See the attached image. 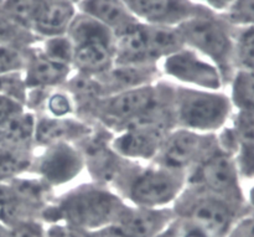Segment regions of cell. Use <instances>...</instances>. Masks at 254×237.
Masks as SVG:
<instances>
[{
    "instance_id": "38",
    "label": "cell",
    "mask_w": 254,
    "mask_h": 237,
    "mask_svg": "<svg viewBox=\"0 0 254 237\" xmlns=\"http://www.w3.org/2000/svg\"><path fill=\"white\" fill-rule=\"evenodd\" d=\"M246 200H247V205L254 210V183L250 188V190H248L247 195H246Z\"/></svg>"
},
{
    "instance_id": "35",
    "label": "cell",
    "mask_w": 254,
    "mask_h": 237,
    "mask_svg": "<svg viewBox=\"0 0 254 237\" xmlns=\"http://www.w3.org/2000/svg\"><path fill=\"white\" fill-rule=\"evenodd\" d=\"M192 1L200 6L211 10V11L225 14L228 7L235 2V0H192Z\"/></svg>"
},
{
    "instance_id": "9",
    "label": "cell",
    "mask_w": 254,
    "mask_h": 237,
    "mask_svg": "<svg viewBox=\"0 0 254 237\" xmlns=\"http://www.w3.org/2000/svg\"><path fill=\"white\" fill-rule=\"evenodd\" d=\"M216 147V134H202L188 129L174 128L166 137L155 160L151 163L188 176Z\"/></svg>"
},
{
    "instance_id": "32",
    "label": "cell",
    "mask_w": 254,
    "mask_h": 237,
    "mask_svg": "<svg viewBox=\"0 0 254 237\" xmlns=\"http://www.w3.org/2000/svg\"><path fill=\"white\" fill-rule=\"evenodd\" d=\"M25 109L26 108L21 103L0 94V128L9 124L12 119L20 116Z\"/></svg>"
},
{
    "instance_id": "7",
    "label": "cell",
    "mask_w": 254,
    "mask_h": 237,
    "mask_svg": "<svg viewBox=\"0 0 254 237\" xmlns=\"http://www.w3.org/2000/svg\"><path fill=\"white\" fill-rule=\"evenodd\" d=\"M66 35L73 47L74 72L98 76L114 65V34L98 21L77 11Z\"/></svg>"
},
{
    "instance_id": "14",
    "label": "cell",
    "mask_w": 254,
    "mask_h": 237,
    "mask_svg": "<svg viewBox=\"0 0 254 237\" xmlns=\"http://www.w3.org/2000/svg\"><path fill=\"white\" fill-rule=\"evenodd\" d=\"M139 22L178 27L197 14L202 6L192 0H124Z\"/></svg>"
},
{
    "instance_id": "23",
    "label": "cell",
    "mask_w": 254,
    "mask_h": 237,
    "mask_svg": "<svg viewBox=\"0 0 254 237\" xmlns=\"http://www.w3.org/2000/svg\"><path fill=\"white\" fill-rule=\"evenodd\" d=\"M37 41L39 40L27 27L19 24L0 6V45L31 46Z\"/></svg>"
},
{
    "instance_id": "37",
    "label": "cell",
    "mask_w": 254,
    "mask_h": 237,
    "mask_svg": "<svg viewBox=\"0 0 254 237\" xmlns=\"http://www.w3.org/2000/svg\"><path fill=\"white\" fill-rule=\"evenodd\" d=\"M155 237H179V225L178 221L174 219L163 231H161L159 235H156Z\"/></svg>"
},
{
    "instance_id": "2",
    "label": "cell",
    "mask_w": 254,
    "mask_h": 237,
    "mask_svg": "<svg viewBox=\"0 0 254 237\" xmlns=\"http://www.w3.org/2000/svg\"><path fill=\"white\" fill-rule=\"evenodd\" d=\"M188 183V176L156 163L127 160L111 188L136 208H171Z\"/></svg>"
},
{
    "instance_id": "24",
    "label": "cell",
    "mask_w": 254,
    "mask_h": 237,
    "mask_svg": "<svg viewBox=\"0 0 254 237\" xmlns=\"http://www.w3.org/2000/svg\"><path fill=\"white\" fill-rule=\"evenodd\" d=\"M233 60L236 70L254 72V27H236Z\"/></svg>"
},
{
    "instance_id": "10",
    "label": "cell",
    "mask_w": 254,
    "mask_h": 237,
    "mask_svg": "<svg viewBox=\"0 0 254 237\" xmlns=\"http://www.w3.org/2000/svg\"><path fill=\"white\" fill-rule=\"evenodd\" d=\"M163 77L191 88L223 91L225 79L220 70L189 47H183L159 64Z\"/></svg>"
},
{
    "instance_id": "39",
    "label": "cell",
    "mask_w": 254,
    "mask_h": 237,
    "mask_svg": "<svg viewBox=\"0 0 254 237\" xmlns=\"http://www.w3.org/2000/svg\"><path fill=\"white\" fill-rule=\"evenodd\" d=\"M10 234H11V228L0 221V237H10Z\"/></svg>"
},
{
    "instance_id": "11",
    "label": "cell",
    "mask_w": 254,
    "mask_h": 237,
    "mask_svg": "<svg viewBox=\"0 0 254 237\" xmlns=\"http://www.w3.org/2000/svg\"><path fill=\"white\" fill-rule=\"evenodd\" d=\"M35 149L30 173L52 189L67 185L84 170L83 156L76 144L56 143Z\"/></svg>"
},
{
    "instance_id": "21",
    "label": "cell",
    "mask_w": 254,
    "mask_h": 237,
    "mask_svg": "<svg viewBox=\"0 0 254 237\" xmlns=\"http://www.w3.org/2000/svg\"><path fill=\"white\" fill-rule=\"evenodd\" d=\"M35 149L22 147L0 146V181L7 183L12 179L30 173Z\"/></svg>"
},
{
    "instance_id": "18",
    "label": "cell",
    "mask_w": 254,
    "mask_h": 237,
    "mask_svg": "<svg viewBox=\"0 0 254 237\" xmlns=\"http://www.w3.org/2000/svg\"><path fill=\"white\" fill-rule=\"evenodd\" d=\"M104 96L146 86L163 79L159 65H116L94 76Z\"/></svg>"
},
{
    "instance_id": "12",
    "label": "cell",
    "mask_w": 254,
    "mask_h": 237,
    "mask_svg": "<svg viewBox=\"0 0 254 237\" xmlns=\"http://www.w3.org/2000/svg\"><path fill=\"white\" fill-rule=\"evenodd\" d=\"M175 127L170 124H139L113 134L112 148L122 158L136 163L155 160L169 136Z\"/></svg>"
},
{
    "instance_id": "15",
    "label": "cell",
    "mask_w": 254,
    "mask_h": 237,
    "mask_svg": "<svg viewBox=\"0 0 254 237\" xmlns=\"http://www.w3.org/2000/svg\"><path fill=\"white\" fill-rule=\"evenodd\" d=\"M94 124L83 121L77 116L56 117L36 114L35 124V148L56 143L77 144L91 133Z\"/></svg>"
},
{
    "instance_id": "30",
    "label": "cell",
    "mask_w": 254,
    "mask_h": 237,
    "mask_svg": "<svg viewBox=\"0 0 254 237\" xmlns=\"http://www.w3.org/2000/svg\"><path fill=\"white\" fill-rule=\"evenodd\" d=\"M0 94L25 106L27 96V86L25 83L24 74L0 75Z\"/></svg>"
},
{
    "instance_id": "5",
    "label": "cell",
    "mask_w": 254,
    "mask_h": 237,
    "mask_svg": "<svg viewBox=\"0 0 254 237\" xmlns=\"http://www.w3.org/2000/svg\"><path fill=\"white\" fill-rule=\"evenodd\" d=\"M250 208L186 183L171 209L175 219L202 229L210 237H226Z\"/></svg>"
},
{
    "instance_id": "6",
    "label": "cell",
    "mask_w": 254,
    "mask_h": 237,
    "mask_svg": "<svg viewBox=\"0 0 254 237\" xmlns=\"http://www.w3.org/2000/svg\"><path fill=\"white\" fill-rule=\"evenodd\" d=\"M173 114L176 128L217 134L230 123L233 107L225 91H207L175 83Z\"/></svg>"
},
{
    "instance_id": "1",
    "label": "cell",
    "mask_w": 254,
    "mask_h": 237,
    "mask_svg": "<svg viewBox=\"0 0 254 237\" xmlns=\"http://www.w3.org/2000/svg\"><path fill=\"white\" fill-rule=\"evenodd\" d=\"M127 206L111 186L91 180L55 196L42 211L41 221L64 223L93 233L114 223Z\"/></svg>"
},
{
    "instance_id": "8",
    "label": "cell",
    "mask_w": 254,
    "mask_h": 237,
    "mask_svg": "<svg viewBox=\"0 0 254 237\" xmlns=\"http://www.w3.org/2000/svg\"><path fill=\"white\" fill-rule=\"evenodd\" d=\"M188 184H193L205 190L220 195L241 205H247L242 180L232 154L216 147L191 173Z\"/></svg>"
},
{
    "instance_id": "25",
    "label": "cell",
    "mask_w": 254,
    "mask_h": 237,
    "mask_svg": "<svg viewBox=\"0 0 254 237\" xmlns=\"http://www.w3.org/2000/svg\"><path fill=\"white\" fill-rule=\"evenodd\" d=\"M40 114H47L56 118L76 116V106H74L73 98L64 87L51 89L47 94L44 109Z\"/></svg>"
},
{
    "instance_id": "40",
    "label": "cell",
    "mask_w": 254,
    "mask_h": 237,
    "mask_svg": "<svg viewBox=\"0 0 254 237\" xmlns=\"http://www.w3.org/2000/svg\"><path fill=\"white\" fill-rule=\"evenodd\" d=\"M72 1H73V2H74V4H76V5H77V4H78V2H79V1H82V0H72Z\"/></svg>"
},
{
    "instance_id": "3",
    "label": "cell",
    "mask_w": 254,
    "mask_h": 237,
    "mask_svg": "<svg viewBox=\"0 0 254 237\" xmlns=\"http://www.w3.org/2000/svg\"><path fill=\"white\" fill-rule=\"evenodd\" d=\"M175 83L160 81L102 97L94 103L86 122L99 124L112 133L148 114L173 106Z\"/></svg>"
},
{
    "instance_id": "29",
    "label": "cell",
    "mask_w": 254,
    "mask_h": 237,
    "mask_svg": "<svg viewBox=\"0 0 254 237\" xmlns=\"http://www.w3.org/2000/svg\"><path fill=\"white\" fill-rule=\"evenodd\" d=\"M223 16L235 27H254V0H235Z\"/></svg>"
},
{
    "instance_id": "27",
    "label": "cell",
    "mask_w": 254,
    "mask_h": 237,
    "mask_svg": "<svg viewBox=\"0 0 254 237\" xmlns=\"http://www.w3.org/2000/svg\"><path fill=\"white\" fill-rule=\"evenodd\" d=\"M41 0H1L0 6L6 14L30 30ZM31 31V30H30Z\"/></svg>"
},
{
    "instance_id": "36",
    "label": "cell",
    "mask_w": 254,
    "mask_h": 237,
    "mask_svg": "<svg viewBox=\"0 0 254 237\" xmlns=\"http://www.w3.org/2000/svg\"><path fill=\"white\" fill-rule=\"evenodd\" d=\"M179 225V237H210L206 231H203L202 229L197 228L195 225H191L189 223H184V221L178 220Z\"/></svg>"
},
{
    "instance_id": "19",
    "label": "cell",
    "mask_w": 254,
    "mask_h": 237,
    "mask_svg": "<svg viewBox=\"0 0 254 237\" xmlns=\"http://www.w3.org/2000/svg\"><path fill=\"white\" fill-rule=\"evenodd\" d=\"M77 11L72 0H41L30 30L37 40L66 35Z\"/></svg>"
},
{
    "instance_id": "22",
    "label": "cell",
    "mask_w": 254,
    "mask_h": 237,
    "mask_svg": "<svg viewBox=\"0 0 254 237\" xmlns=\"http://www.w3.org/2000/svg\"><path fill=\"white\" fill-rule=\"evenodd\" d=\"M228 87L233 111H254V72L236 70Z\"/></svg>"
},
{
    "instance_id": "17",
    "label": "cell",
    "mask_w": 254,
    "mask_h": 237,
    "mask_svg": "<svg viewBox=\"0 0 254 237\" xmlns=\"http://www.w3.org/2000/svg\"><path fill=\"white\" fill-rule=\"evenodd\" d=\"M116 65H159L151 45L149 25L135 22L114 35Z\"/></svg>"
},
{
    "instance_id": "33",
    "label": "cell",
    "mask_w": 254,
    "mask_h": 237,
    "mask_svg": "<svg viewBox=\"0 0 254 237\" xmlns=\"http://www.w3.org/2000/svg\"><path fill=\"white\" fill-rule=\"evenodd\" d=\"M10 237H46L45 224L40 220H30L12 226Z\"/></svg>"
},
{
    "instance_id": "16",
    "label": "cell",
    "mask_w": 254,
    "mask_h": 237,
    "mask_svg": "<svg viewBox=\"0 0 254 237\" xmlns=\"http://www.w3.org/2000/svg\"><path fill=\"white\" fill-rule=\"evenodd\" d=\"M22 74L27 89H54L64 86L73 74V69L71 65L61 64L46 56L37 41L29 47L26 67Z\"/></svg>"
},
{
    "instance_id": "26",
    "label": "cell",
    "mask_w": 254,
    "mask_h": 237,
    "mask_svg": "<svg viewBox=\"0 0 254 237\" xmlns=\"http://www.w3.org/2000/svg\"><path fill=\"white\" fill-rule=\"evenodd\" d=\"M30 46L0 45V75L24 72Z\"/></svg>"
},
{
    "instance_id": "20",
    "label": "cell",
    "mask_w": 254,
    "mask_h": 237,
    "mask_svg": "<svg viewBox=\"0 0 254 237\" xmlns=\"http://www.w3.org/2000/svg\"><path fill=\"white\" fill-rule=\"evenodd\" d=\"M77 10L98 21L114 35L138 22L124 0H82Z\"/></svg>"
},
{
    "instance_id": "28",
    "label": "cell",
    "mask_w": 254,
    "mask_h": 237,
    "mask_svg": "<svg viewBox=\"0 0 254 237\" xmlns=\"http://www.w3.org/2000/svg\"><path fill=\"white\" fill-rule=\"evenodd\" d=\"M39 46L42 50V52L50 59L72 66L73 47H72V42L67 35H60V36L39 40Z\"/></svg>"
},
{
    "instance_id": "31",
    "label": "cell",
    "mask_w": 254,
    "mask_h": 237,
    "mask_svg": "<svg viewBox=\"0 0 254 237\" xmlns=\"http://www.w3.org/2000/svg\"><path fill=\"white\" fill-rule=\"evenodd\" d=\"M226 237H254V210L248 208Z\"/></svg>"
},
{
    "instance_id": "34",
    "label": "cell",
    "mask_w": 254,
    "mask_h": 237,
    "mask_svg": "<svg viewBox=\"0 0 254 237\" xmlns=\"http://www.w3.org/2000/svg\"><path fill=\"white\" fill-rule=\"evenodd\" d=\"M46 237H91L88 231L81 230L64 223L45 224Z\"/></svg>"
},
{
    "instance_id": "4",
    "label": "cell",
    "mask_w": 254,
    "mask_h": 237,
    "mask_svg": "<svg viewBox=\"0 0 254 237\" xmlns=\"http://www.w3.org/2000/svg\"><path fill=\"white\" fill-rule=\"evenodd\" d=\"M184 46L212 62L222 75L226 87L235 74V30L223 14L202 7L178 26Z\"/></svg>"
},
{
    "instance_id": "13",
    "label": "cell",
    "mask_w": 254,
    "mask_h": 237,
    "mask_svg": "<svg viewBox=\"0 0 254 237\" xmlns=\"http://www.w3.org/2000/svg\"><path fill=\"white\" fill-rule=\"evenodd\" d=\"M175 219L171 208L146 209L129 205L114 223L91 237H155Z\"/></svg>"
}]
</instances>
